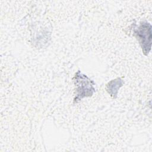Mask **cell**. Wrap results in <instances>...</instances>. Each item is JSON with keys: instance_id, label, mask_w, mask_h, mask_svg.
<instances>
[{"instance_id": "obj_1", "label": "cell", "mask_w": 152, "mask_h": 152, "mask_svg": "<svg viewBox=\"0 0 152 152\" xmlns=\"http://www.w3.org/2000/svg\"><path fill=\"white\" fill-rule=\"evenodd\" d=\"M75 87V96L74 99V103L79 102L84 97L93 96L95 92L94 82L90 80L86 75L78 71L73 78Z\"/></svg>"}, {"instance_id": "obj_2", "label": "cell", "mask_w": 152, "mask_h": 152, "mask_svg": "<svg viewBox=\"0 0 152 152\" xmlns=\"http://www.w3.org/2000/svg\"><path fill=\"white\" fill-rule=\"evenodd\" d=\"M134 36L138 40L142 51L145 55H147L151 47L152 31L150 23L144 21L142 22L137 28L134 29Z\"/></svg>"}, {"instance_id": "obj_3", "label": "cell", "mask_w": 152, "mask_h": 152, "mask_svg": "<svg viewBox=\"0 0 152 152\" xmlns=\"http://www.w3.org/2000/svg\"><path fill=\"white\" fill-rule=\"evenodd\" d=\"M123 84L124 82L120 78H117L109 82L106 85V89L110 96L115 99L117 97L119 89L123 86Z\"/></svg>"}]
</instances>
